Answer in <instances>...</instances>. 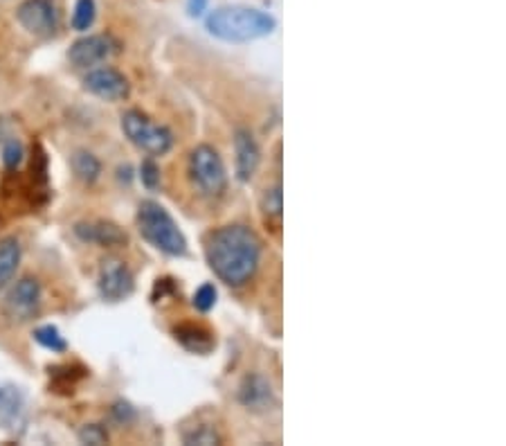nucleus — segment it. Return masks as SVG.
<instances>
[{
	"label": "nucleus",
	"mask_w": 506,
	"mask_h": 446,
	"mask_svg": "<svg viewBox=\"0 0 506 446\" xmlns=\"http://www.w3.org/2000/svg\"><path fill=\"white\" fill-rule=\"evenodd\" d=\"M174 336H176V341L184 350L194 354H209L214 350V345H216L214 334L198 323L178 324V327H174Z\"/></svg>",
	"instance_id": "14"
},
{
	"label": "nucleus",
	"mask_w": 506,
	"mask_h": 446,
	"mask_svg": "<svg viewBox=\"0 0 506 446\" xmlns=\"http://www.w3.org/2000/svg\"><path fill=\"white\" fill-rule=\"evenodd\" d=\"M84 89L89 90L90 95L106 101H121L131 95L129 80L111 66L92 68L89 75L84 77Z\"/></svg>",
	"instance_id": "10"
},
{
	"label": "nucleus",
	"mask_w": 506,
	"mask_h": 446,
	"mask_svg": "<svg viewBox=\"0 0 506 446\" xmlns=\"http://www.w3.org/2000/svg\"><path fill=\"white\" fill-rule=\"evenodd\" d=\"M18 264H21V244L16 237H7L0 241V291L12 282Z\"/></svg>",
	"instance_id": "15"
},
{
	"label": "nucleus",
	"mask_w": 506,
	"mask_h": 446,
	"mask_svg": "<svg viewBox=\"0 0 506 446\" xmlns=\"http://www.w3.org/2000/svg\"><path fill=\"white\" fill-rule=\"evenodd\" d=\"M113 415H118L120 417V421H124V417L129 415V417H133V410H131V406L129 404H118L113 409Z\"/></svg>",
	"instance_id": "28"
},
{
	"label": "nucleus",
	"mask_w": 506,
	"mask_h": 446,
	"mask_svg": "<svg viewBox=\"0 0 506 446\" xmlns=\"http://www.w3.org/2000/svg\"><path fill=\"white\" fill-rule=\"evenodd\" d=\"M238 401L252 413H266L275 401L270 381L261 375H248L238 388Z\"/></svg>",
	"instance_id": "13"
},
{
	"label": "nucleus",
	"mask_w": 506,
	"mask_h": 446,
	"mask_svg": "<svg viewBox=\"0 0 506 446\" xmlns=\"http://www.w3.org/2000/svg\"><path fill=\"white\" fill-rule=\"evenodd\" d=\"M75 235L81 241L89 244L104 246V249H115V246H124L129 241L126 232L120 226L111 221H84L75 226Z\"/></svg>",
	"instance_id": "12"
},
{
	"label": "nucleus",
	"mask_w": 506,
	"mask_h": 446,
	"mask_svg": "<svg viewBox=\"0 0 506 446\" xmlns=\"http://www.w3.org/2000/svg\"><path fill=\"white\" fill-rule=\"evenodd\" d=\"M7 410L9 417L18 413V395L14 390H0V413Z\"/></svg>",
	"instance_id": "25"
},
{
	"label": "nucleus",
	"mask_w": 506,
	"mask_h": 446,
	"mask_svg": "<svg viewBox=\"0 0 506 446\" xmlns=\"http://www.w3.org/2000/svg\"><path fill=\"white\" fill-rule=\"evenodd\" d=\"M16 18L34 37L50 38L59 30V5L57 0H23L16 9Z\"/></svg>",
	"instance_id": "6"
},
{
	"label": "nucleus",
	"mask_w": 506,
	"mask_h": 446,
	"mask_svg": "<svg viewBox=\"0 0 506 446\" xmlns=\"http://www.w3.org/2000/svg\"><path fill=\"white\" fill-rule=\"evenodd\" d=\"M9 138H16V135L12 133V122H9V120H5V118H0V144H3L5 140H9Z\"/></svg>",
	"instance_id": "27"
},
{
	"label": "nucleus",
	"mask_w": 506,
	"mask_h": 446,
	"mask_svg": "<svg viewBox=\"0 0 506 446\" xmlns=\"http://www.w3.org/2000/svg\"><path fill=\"white\" fill-rule=\"evenodd\" d=\"M118 52V43L109 34H89L75 41L68 50V59L75 68H92L109 61Z\"/></svg>",
	"instance_id": "8"
},
{
	"label": "nucleus",
	"mask_w": 506,
	"mask_h": 446,
	"mask_svg": "<svg viewBox=\"0 0 506 446\" xmlns=\"http://www.w3.org/2000/svg\"><path fill=\"white\" fill-rule=\"evenodd\" d=\"M183 442L184 444H206V446L221 444V435H218L216 429H212V426H198V429H194L192 433L184 430Z\"/></svg>",
	"instance_id": "20"
},
{
	"label": "nucleus",
	"mask_w": 506,
	"mask_h": 446,
	"mask_svg": "<svg viewBox=\"0 0 506 446\" xmlns=\"http://www.w3.org/2000/svg\"><path fill=\"white\" fill-rule=\"evenodd\" d=\"M23 160V144L18 138H9L3 143V163L5 167L14 169Z\"/></svg>",
	"instance_id": "22"
},
{
	"label": "nucleus",
	"mask_w": 506,
	"mask_h": 446,
	"mask_svg": "<svg viewBox=\"0 0 506 446\" xmlns=\"http://www.w3.org/2000/svg\"><path fill=\"white\" fill-rule=\"evenodd\" d=\"M140 178H142V186L147 190H158L160 186V167L153 160H144L142 167H140Z\"/></svg>",
	"instance_id": "24"
},
{
	"label": "nucleus",
	"mask_w": 506,
	"mask_h": 446,
	"mask_svg": "<svg viewBox=\"0 0 506 446\" xmlns=\"http://www.w3.org/2000/svg\"><path fill=\"white\" fill-rule=\"evenodd\" d=\"M97 289H100L101 298L109 303H121L135 291V278L124 261L111 257V260L101 261Z\"/></svg>",
	"instance_id": "7"
},
{
	"label": "nucleus",
	"mask_w": 506,
	"mask_h": 446,
	"mask_svg": "<svg viewBox=\"0 0 506 446\" xmlns=\"http://www.w3.org/2000/svg\"><path fill=\"white\" fill-rule=\"evenodd\" d=\"M138 230L153 249L169 257L187 255V237L158 201H142L138 207Z\"/></svg>",
	"instance_id": "3"
},
{
	"label": "nucleus",
	"mask_w": 506,
	"mask_h": 446,
	"mask_svg": "<svg viewBox=\"0 0 506 446\" xmlns=\"http://www.w3.org/2000/svg\"><path fill=\"white\" fill-rule=\"evenodd\" d=\"M235 165L241 183H250L261 165V149L248 129H237L235 133Z\"/></svg>",
	"instance_id": "11"
},
{
	"label": "nucleus",
	"mask_w": 506,
	"mask_h": 446,
	"mask_svg": "<svg viewBox=\"0 0 506 446\" xmlns=\"http://www.w3.org/2000/svg\"><path fill=\"white\" fill-rule=\"evenodd\" d=\"M192 303L201 313H207L209 309H214V304H216V289H214V284H201V287L196 289V293H194Z\"/></svg>",
	"instance_id": "21"
},
{
	"label": "nucleus",
	"mask_w": 506,
	"mask_h": 446,
	"mask_svg": "<svg viewBox=\"0 0 506 446\" xmlns=\"http://www.w3.org/2000/svg\"><path fill=\"white\" fill-rule=\"evenodd\" d=\"M72 172H75V176L79 178L81 183H86V186H92V183L100 181L101 176V163L100 158L92 156L90 152H75V156H72Z\"/></svg>",
	"instance_id": "17"
},
{
	"label": "nucleus",
	"mask_w": 506,
	"mask_h": 446,
	"mask_svg": "<svg viewBox=\"0 0 506 446\" xmlns=\"http://www.w3.org/2000/svg\"><path fill=\"white\" fill-rule=\"evenodd\" d=\"M212 37L227 43H250L264 38L275 30V18L261 9L232 5V7L214 9L206 21Z\"/></svg>",
	"instance_id": "2"
},
{
	"label": "nucleus",
	"mask_w": 506,
	"mask_h": 446,
	"mask_svg": "<svg viewBox=\"0 0 506 446\" xmlns=\"http://www.w3.org/2000/svg\"><path fill=\"white\" fill-rule=\"evenodd\" d=\"M189 176L206 196H221L227 187V172L221 154L209 144H198L189 156Z\"/></svg>",
	"instance_id": "5"
},
{
	"label": "nucleus",
	"mask_w": 506,
	"mask_h": 446,
	"mask_svg": "<svg viewBox=\"0 0 506 446\" xmlns=\"http://www.w3.org/2000/svg\"><path fill=\"white\" fill-rule=\"evenodd\" d=\"M207 7V0H187L189 16H201Z\"/></svg>",
	"instance_id": "26"
},
{
	"label": "nucleus",
	"mask_w": 506,
	"mask_h": 446,
	"mask_svg": "<svg viewBox=\"0 0 506 446\" xmlns=\"http://www.w3.org/2000/svg\"><path fill=\"white\" fill-rule=\"evenodd\" d=\"M79 442L81 444H106L109 442V433H106L104 426L100 424H86L84 429L79 430Z\"/></svg>",
	"instance_id": "23"
},
{
	"label": "nucleus",
	"mask_w": 506,
	"mask_h": 446,
	"mask_svg": "<svg viewBox=\"0 0 506 446\" xmlns=\"http://www.w3.org/2000/svg\"><path fill=\"white\" fill-rule=\"evenodd\" d=\"M121 131L135 147L142 149L149 156H164L174 147L172 129H167L164 124H155L142 111H126L121 115Z\"/></svg>",
	"instance_id": "4"
},
{
	"label": "nucleus",
	"mask_w": 506,
	"mask_h": 446,
	"mask_svg": "<svg viewBox=\"0 0 506 446\" xmlns=\"http://www.w3.org/2000/svg\"><path fill=\"white\" fill-rule=\"evenodd\" d=\"M261 215H264L266 226L272 228V230H279L281 215H284V194H281L279 183L275 187H269L261 196Z\"/></svg>",
	"instance_id": "16"
},
{
	"label": "nucleus",
	"mask_w": 506,
	"mask_h": 446,
	"mask_svg": "<svg viewBox=\"0 0 506 446\" xmlns=\"http://www.w3.org/2000/svg\"><path fill=\"white\" fill-rule=\"evenodd\" d=\"M34 341H37L41 347H46V350H50L55 354H63L68 350L66 338L61 336V332L55 327V324H43V327L34 329Z\"/></svg>",
	"instance_id": "18"
},
{
	"label": "nucleus",
	"mask_w": 506,
	"mask_h": 446,
	"mask_svg": "<svg viewBox=\"0 0 506 446\" xmlns=\"http://www.w3.org/2000/svg\"><path fill=\"white\" fill-rule=\"evenodd\" d=\"M38 307H41V284L37 278L18 280L5 300L7 316L18 320V323L32 320L38 313Z\"/></svg>",
	"instance_id": "9"
},
{
	"label": "nucleus",
	"mask_w": 506,
	"mask_h": 446,
	"mask_svg": "<svg viewBox=\"0 0 506 446\" xmlns=\"http://www.w3.org/2000/svg\"><path fill=\"white\" fill-rule=\"evenodd\" d=\"M259 235L250 226L230 223L212 230L206 239V260L212 273L227 287L238 289L255 278L261 264Z\"/></svg>",
	"instance_id": "1"
},
{
	"label": "nucleus",
	"mask_w": 506,
	"mask_h": 446,
	"mask_svg": "<svg viewBox=\"0 0 506 446\" xmlns=\"http://www.w3.org/2000/svg\"><path fill=\"white\" fill-rule=\"evenodd\" d=\"M97 16V5L95 0H77L75 12H72V27L77 32L90 30L92 23H95Z\"/></svg>",
	"instance_id": "19"
}]
</instances>
